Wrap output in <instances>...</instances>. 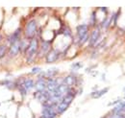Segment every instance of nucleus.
Listing matches in <instances>:
<instances>
[{
  "mask_svg": "<svg viewBox=\"0 0 125 118\" xmlns=\"http://www.w3.org/2000/svg\"><path fill=\"white\" fill-rule=\"evenodd\" d=\"M8 49L9 47L7 44H0V59H3L6 55H8Z\"/></svg>",
  "mask_w": 125,
  "mask_h": 118,
  "instance_id": "17",
  "label": "nucleus"
},
{
  "mask_svg": "<svg viewBox=\"0 0 125 118\" xmlns=\"http://www.w3.org/2000/svg\"><path fill=\"white\" fill-rule=\"evenodd\" d=\"M62 34H63L65 37H71V31H70V29H68V28L62 29Z\"/></svg>",
  "mask_w": 125,
  "mask_h": 118,
  "instance_id": "21",
  "label": "nucleus"
},
{
  "mask_svg": "<svg viewBox=\"0 0 125 118\" xmlns=\"http://www.w3.org/2000/svg\"><path fill=\"white\" fill-rule=\"evenodd\" d=\"M46 80H47L46 90L49 92V93L53 92L55 89L58 88V86L60 85V84L58 83V81H57L56 79H54V78H51V79H46Z\"/></svg>",
  "mask_w": 125,
  "mask_h": 118,
  "instance_id": "13",
  "label": "nucleus"
},
{
  "mask_svg": "<svg viewBox=\"0 0 125 118\" xmlns=\"http://www.w3.org/2000/svg\"><path fill=\"white\" fill-rule=\"evenodd\" d=\"M22 34H23V29L21 27L16 29L9 37H7V46H11L14 43H16L18 42L21 39H22Z\"/></svg>",
  "mask_w": 125,
  "mask_h": 118,
  "instance_id": "5",
  "label": "nucleus"
},
{
  "mask_svg": "<svg viewBox=\"0 0 125 118\" xmlns=\"http://www.w3.org/2000/svg\"><path fill=\"white\" fill-rule=\"evenodd\" d=\"M69 105L66 103H63V102H60V103L57 104V107H56V112L57 114H62L67 108H68Z\"/></svg>",
  "mask_w": 125,
  "mask_h": 118,
  "instance_id": "15",
  "label": "nucleus"
},
{
  "mask_svg": "<svg viewBox=\"0 0 125 118\" xmlns=\"http://www.w3.org/2000/svg\"><path fill=\"white\" fill-rule=\"evenodd\" d=\"M37 32H38V23L36 19H30L25 24V27L23 29L24 38L26 39H32L33 38H35Z\"/></svg>",
  "mask_w": 125,
  "mask_h": 118,
  "instance_id": "2",
  "label": "nucleus"
},
{
  "mask_svg": "<svg viewBox=\"0 0 125 118\" xmlns=\"http://www.w3.org/2000/svg\"><path fill=\"white\" fill-rule=\"evenodd\" d=\"M0 105H1V103H0Z\"/></svg>",
  "mask_w": 125,
  "mask_h": 118,
  "instance_id": "25",
  "label": "nucleus"
},
{
  "mask_svg": "<svg viewBox=\"0 0 125 118\" xmlns=\"http://www.w3.org/2000/svg\"><path fill=\"white\" fill-rule=\"evenodd\" d=\"M108 90H109L108 88H103V89H100V90H94V91H93V92L91 93V96H92L93 98H94V99H98V98L102 97L105 93H107V92H108Z\"/></svg>",
  "mask_w": 125,
  "mask_h": 118,
  "instance_id": "16",
  "label": "nucleus"
},
{
  "mask_svg": "<svg viewBox=\"0 0 125 118\" xmlns=\"http://www.w3.org/2000/svg\"><path fill=\"white\" fill-rule=\"evenodd\" d=\"M100 10H101V11H103V12H106V13L108 12V9H107L106 7H102V8H100Z\"/></svg>",
  "mask_w": 125,
  "mask_h": 118,
  "instance_id": "22",
  "label": "nucleus"
},
{
  "mask_svg": "<svg viewBox=\"0 0 125 118\" xmlns=\"http://www.w3.org/2000/svg\"><path fill=\"white\" fill-rule=\"evenodd\" d=\"M82 66H83V63H82L81 61H76V62L72 63V65H71V70H72V71H78L80 68H82Z\"/></svg>",
  "mask_w": 125,
  "mask_h": 118,
  "instance_id": "18",
  "label": "nucleus"
},
{
  "mask_svg": "<svg viewBox=\"0 0 125 118\" xmlns=\"http://www.w3.org/2000/svg\"><path fill=\"white\" fill-rule=\"evenodd\" d=\"M39 47H40V42L38 38H33L29 40V46L25 52L26 55V61L28 63H32L35 59L38 57V52H39Z\"/></svg>",
  "mask_w": 125,
  "mask_h": 118,
  "instance_id": "1",
  "label": "nucleus"
},
{
  "mask_svg": "<svg viewBox=\"0 0 125 118\" xmlns=\"http://www.w3.org/2000/svg\"><path fill=\"white\" fill-rule=\"evenodd\" d=\"M2 39H3V36H2V34L0 33V42L2 41Z\"/></svg>",
  "mask_w": 125,
  "mask_h": 118,
  "instance_id": "23",
  "label": "nucleus"
},
{
  "mask_svg": "<svg viewBox=\"0 0 125 118\" xmlns=\"http://www.w3.org/2000/svg\"><path fill=\"white\" fill-rule=\"evenodd\" d=\"M96 20H97V18H96V13H95V12H93V14L91 15V22H90V24H91L92 26H95Z\"/></svg>",
  "mask_w": 125,
  "mask_h": 118,
  "instance_id": "19",
  "label": "nucleus"
},
{
  "mask_svg": "<svg viewBox=\"0 0 125 118\" xmlns=\"http://www.w3.org/2000/svg\"><path fill=\"white\" fill-rule=\"evenodd\" d=\"M77 33V39H78V43L80 45L85 44L90 38L89 35V26L88 24H80L76 28Z\"/></svg>",
  "mask_w": 125,
  "mask_h": 118,
  "instance_id": "3",
  "label": "nucleus"
},
{
  "mask_svg": "<svg viewBox=\"0 0 125 118\" xmlns=\"http://www.w3.org/2000/svg\"><path fill=\"white\" fill-rule=\"evenodd\" d=\"M34 97L36 99H38L41 103H42V105L44 104L49 103V100H50V93L47 91V90H44V91H35L34 92Z\"/></svg>",
  "mask_w": 125,
  "mask_h": 118,
  "instance_id": "6",
  "label": "nucleus"
},
{
  "mask_svg": "<svg viewBox=\"0 0 125 118\" xmlns=\"http://www.w3.org/2000/svg\"><path fill=\"white\" fill-rule=\"evenodd\" d=\"M111 118H114V117H111Z\"/></svg>",
  "mask_w": 125,
  "mask_h": 118,
  "instance_id": "24",
  "label": "nucleus"
},
{
  "mask_svg": "<svg viewBox=\"0 0 125 118\" xmlns=\"http://www.w3.org/2000/svg\"><path fill=\"white\" fill-rule=\"evenodd\" d=\"M46 84L47 80L43 77V76H39L37 82H35V88L36 91H44L46 90Z\"/></svg>",
  "mask_w": 125,
  "mask_h": 118,
  "instance_id": "8",
  "label": "nucleus"
},
{
  "mask_svg": "<svg viewBox=\"0 0 125 118\" xmlns=\"http://www.w3.org/2000/svg\"><path fill=\"white\" fill-rule=\"evenodd\" d=\"M100 38V29L99 28H95L93 30L92 34L90 35V38H89V44L90 46H94L96 44V42L98 41Z\"/></svg>",
  "mask_w": 125,
  "mask_h": 118,
  "instance_id": "10",
  "label": "nucleus"
},
{
  "mask_svg": "<svg viewBox=\"0 0 125 118\" xmlns=\"http://www.w3.org/2000/svg\"><path fill=\"white\" fill-rule=\"evenodd\" d=\"M20 53V47H19V41L14 43L13 45L9 46L8 49V55L10 58H15L16 56H17Z\"/></svg>",
  "mask_w": 125,
  "mask_h": 118,
  "instance_id": "12",
  "label": "nucleus"
},
{
  "mask_svg": "<svg viewBox=\"0 0 125 118\" xmlns=\"http://www.w3.org/2000/svg\"><path fill=\"white\" fill-rule=\"evenodd\" d=\"M59 57H60V52L58 50H55V49L50 50L45 56V59H46L45 61L47 63H52L59 59Z\"/></svg>",
  "mask_w": 125,
  "mask_h": 118,
  "instance_id": "9",
  "label": "nucleus"
},
{
  "mask_svg": "<svg viewBox=\"0 0 125 118\" xmlns=\"http://www.w3.org/2000/svg\"><path fill=\"white\" fill-rule=\"evenodd\" d=\"M51 48V41L50 40H43L42 41V43L40 44L39 47V52H38V56L41 57L42 56H46V54L50 51Z\"/></svg>",
  "mask_w": 125,
  "mask_h": 118,
  "instance_id": "7",
  "label": "nucleus"
},
{
  "mask_svg": "<svg viewBox=\"0 0 125 118\" xmlns=\"http://www.w3.org/2000/svg\"><path fill=\"white\" fill-rule=\"evenodd\" d=\"M42 73V68L41 67H39V66H36V67H33L31 70V74H35V75H37V74H41Z\"/></svg>",
  "mask_w": 125,
  "mask_h": 118,
  "instance_id": "20",
  "label": "nucleus"
},
{
  "mask_svg": "<svg viewBox=\"0 0 125 118\" xmlns=\"http://www.w3.org/2000/svg\"><path fill=\"white\" fill-rule=\"evenodd\" d=\"M35 88V82L31 78H25V80L23 81V83L17 88L18 91L20 92V94L24 97L26 96L29 91H31L32 89Z\"/></svg>",
  "mask_w": 125,
  "mask_h": 118,
  "instance_id": "4",
  "label": "nucleus"
},
{
  "mask_svg": "<svg viewBox=\"0 0 125 118\" xmlns=\"http://www.w3.org/2000/svg\"><path fill=\"white\" fill-rule=\"evenodd\" d=\"M77 83V77L75 74H70V75H67L66 77L63 78L62 84L67 86L68 88H71L72 86H74L75 84Z\"/></svg>",
  "mask_w": 125,
  "mask_h": 118,
  "instance_id": "11",
  "label": "nucleus"
},
{
  "mask_svg": "<svg viewBox=\"0 0 125 118\" xmlns=\"http://www.w3.org/2000/svg\"><path fill=\"white\" fill-rule=\"evenodd\" d=\"M58 73H59V69L57 67H50L45 72H42L41 75H42L45 79H51V78L55 77Z\"/></svg>",
  "mask_w": 125,
  "mask_h": 118,
  "instance_id": "14",
  "label": "nucleus"
}]
</instances>
